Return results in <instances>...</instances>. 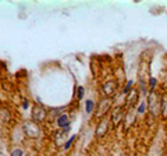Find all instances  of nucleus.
<instances>
[{
  "label": "nucleus",
  "instance_id": "1a4fd4ad",
  "mask_svg": "<svg viewBox=\"0 0 167 156\" xmlns=\"http://www.w3.org/2000/svg\"><path fill=\"white\" fill-rule=\"evenodd\" d=\"M145 109H146L145 102H141V105L138 106V113H145Z\"/></svg>",
  "mask_w": 167,
  "mask_h": 156
},
{
  "label": "nucleus",
  "instance_id": "0eeeda50",
  "mask_svg": "<svg viewBox=\"0 0 167 156\" xmlns=\"http://www.w3.org/2000/svg\"><path fill=\"white\" fill-rule=\"evenodd\" d=\"M93 106H95L93 101H86V113H92V110H93Z\"/></svg>",
  "mask_w": 167,
  "mask_h": 156
},
{
  "label": "nucleus",
  "instance_id": "20e7f679",
  "mask_svg": "<svg viewBox=\"0 0 167 156\" xmlns=\"http://www.w3.org/2000/svg\"><path fill=\"white\" fill-rule=\"evenodd\" d=\"M160 107H162L163 119H167V95L163 96V101L160 102Z\"/></svg>",
  "mask_w": 167,
  "mask_h": 156
},
{
  "label": "nucleus",
  "instance_id": "f257e3e1",
  "mask_svg": "<svg viewBox=\"0 0 167 156\" xmlns=\"http://www.w3.org/2000/svg\"><path fill=\"white\" fill-rule=\"evenodd\" d=\"M107 128H109V121L107 120H102L99 124V127H98V130H96V134H98L99 137H102V135H104V134L107 133Z\"/></svg>",
  "mask_w": 167,
  "mask_h": 156
},
{
  "label": "nucleus",
  "instance_id": "f03ea898",
  "mask_svg": "<svg viewBox=\"0 0 167 156\" xmlns=\"http://www.w3.org/2000/svg\"><path fill=\"white\" fill-rule=\"evenodd\" d=\"M123 117V113H121V109L120 107H117L116 110L113 112V116H112V120H113V124H116L117 125L118 123H120V120H121Z\"/></svg>",
  "mask_w": 167,
  "mask_h": 156
},
{
  "label": "nucleus",
  "instance_id": "6e6552de",
  "mask_svg": "<svg viewBox=\"0 0 167 156\" xmlns=\"http://www.w3.org/2000/svg\"><path fill=\"white\" fill-rule=\"evenodd\" d=\"M78 95H77V98L78 99H79V101H81L82 98H84V87H78Z\"/></svg>",
  "mask_w": 167,
  "mask_h": 156
},
{
  "label": "nucleus",
  "instance_id": "423d86ee",
  "mask_svg": "<svg viewBox=\"0 0 167 156\" xmlns=\"http://www.w3.org/2000/svg\"><path fill=\"white\" fill-rule=\"evenodd\" d=\"M109 106H110V101H103V103H102V107L99 109V113H98V116H102V114H103V110H104V109L107 110Z\"/></svg>",
  "mask_w": 167,
  "mask_h": 156
},
{
  "label": "nucleus",
  "instance_id": "ddd939ff",
  "mask_svg": "<svg viewBox=\"0 0 167 156\" xmlns=\"http://www.w3.org/2000/svg\"><path fill=\"white\" fill-rule=\"evenodd\" d=\"M23 155V151L21 149H17V151H14L13 153H11V156H21Z\"/></svg>",
  "mask_w": 167,
  "mask_h": 156
},
{
  "label": "nucleus",
  "instance_id": "39448f33",
  "mask_svg": "<svg viewBox=\"0 0 167 156\" xmlns=\"http://www.w3.org/2000/svg\"><path fill=\"white\" fill-rule=\"evenodd\" d=\"M114 88H116V84L113 82V81H110V82H107L106 85H104V93H107V95H110L112 92L114 91Z\"/></svg>",
  "mask_w": 167,
  "mask_h": 156
},
{
  "label": "nucleus",
  "instance_id": "9d476101",
  "mask_svg": "<svg viewBox=\"0 0 167 156\" xmlns=\"http://www.w3.org/2000/svg\"><path fill=\"white\" fill-rule=\"evenodd\" d=\"M156 78H150V81H149V85H150V91H153L155 87H156Z\"/></svg>",
  "mask_w": 167,
  "mask_h": 156
},
{
  "label": "nucleus",
  "instance_id": "7ed1b4c3",
  "mask_svg": "<svg viewBox=\"0 0 167 156\" xmlns=\"http://www.w3.org/2000/svg\"><path fill=\"white\" fill-rule=\"evenodd\" d=\"M57 124H59L60 127H66V128H68V124H70V121H68V117L67 114H61L57 119Z\"/></svg>",
  "mask_w": 167,
  "mask_h": 156
},
{
  "label": "nucleus",
  "instance_id": "f8f14e48",
  "mask_svg": "<svg viewBox=\"0 0 167 156\" xmlns=\"http://www.w3.org/2000/svg\"><path fill=\"white\" fill-rule=\"evenodd\" d=\"M74 139H75V135H72V137L70 138V139H68V141H67V144H66V147H64V148H68V147H70V145H71V144H72V141H74Z\"/></svg>",
  "mask_w": 167,
  "mask_h": 156
},
{
  "label": "nucleus",
  "instance_id": "9b49d317",
  "mask_svg": "<svg viewBox=\"0 0 167 156\" xmlns=\"http://www.w3.org/2000/svg\"><path fill=\"white\" fill-rule=\"evenodd\" d=\"M132 81H130V82L127 84V87L124 88V93H128V92H131V87H132Z\"/></svg>",
  "mask_w": 167,
  "mask_h": 156
}]
</instances>
